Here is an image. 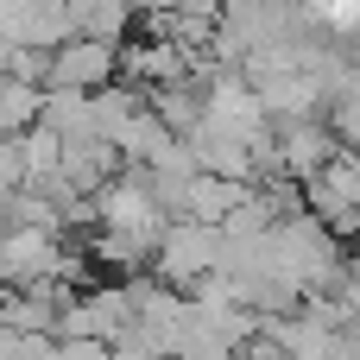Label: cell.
<instances>
[{
	"instance_id": "1",
	"label": "cell",
	"mask_w": 360,
	"mask_h": 360,
	"mask_svg": "<svg viewBox=\"0 0 360 360\" xmlns=\"http://www.w3.org/2000/svg\"><path fill=\"white\" fill-rule=\"evenodd\" d=\"M120 51H114V38H95V32H70L57 51H51V70H44V89H108L114 76H120V63H114Z\"/></svg>"
}]
</instances>
